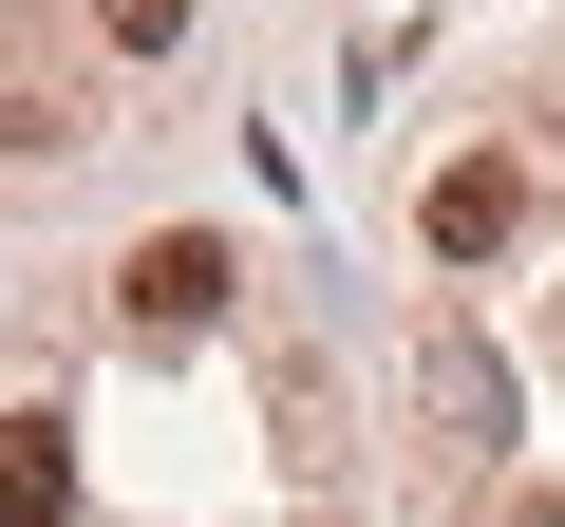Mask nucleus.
<instances>
[{"label":"nucleus","instance_id":"f257e3e1","mask_svg":"<svg viewBox=\"0 0 565 527\" xmlns=\"http://www.w3.org/2000/svg\"><path fill=\"white\" fill-rule=\"evenodd\" d=\"M114 321H132V340H207V321H226V245H207V226H151V245L114 264Z\"/></svg>","mask_w":565,"mask_h":527},{"label":"nucleus","instance_id":"f03ea898","mask_svg":"<svg viewBox=\"0 0 565 527\" xmlns=\"http://www.w3.org/2000/svg\"><path fill=\"white\" fill-rule=\"evenodd\" d=\"M415 415H434L452 452H509V358H490L471 321H434V340H415Z\"/></svg>","mask_w":565,"mask_h":527},{"label":"nucleus","instance_id":"7ed1b4c3","mask_svg":"<svg viewBox=\"0 0 565 527\" xmlns=\"http://www.w3.org/2000/svg\"><path fill=\"white\" fill-rule=\"evenodd\" d=\"M434 264H490V245H527V151H471V170H434Z\"/></svg>","mask_w":565,"mask_h":527},{"label":"nucleus","instance_id":"20e7f679","mask_svg":"<svg viewBox=\"0 0 565 527\" xmlns=\"http://www.w3.org/2000/svg\"><path fill=\"white\" fill-rule=\"evenodd\" d=\"M0 527H76V415L57 396L0 415Z\"/></svg>","mask_w":565,"mask_h":527},{"label":"nucleus","instance_id":"39448f33","mask_svg":"<svg viewBox=\"0 0 565 527\" xmlns=\"http://www.w3.org/2000/svg\"><path fill=\"white\" fill-rule=\"evenodd\" d=\"M39 151H76V114L57 95H0V170H39Z\"/></svg>","mask_w":565,"mask_h":527},{"label":"nucleus","instance_id":"423d86ee","mask_svg":"<svg viewBox=\"0 0 565 527\" xmlns=\"http://www.w3.org/2000/svg\"><path fill=\"white\" fill-rule=\"evenodd\" d=\"M95 20H114V57H170V39H189V0H95Z\"/></svg>","mask_w":565,"mask_h":527}]
</instances>
